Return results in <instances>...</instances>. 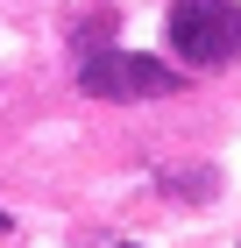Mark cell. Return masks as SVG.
<instances>
[{"label": "cell", "instance_id": "6da1fadb", "mask_svg": "<svg viewBox=\"0 0 241 248\" xmlns=\"http://www.w3.org/2000/svg\"><path fill=\"white\" fill-rule=\"evenodd\" d=\"M163 29L185 64H234L241 57V0H170Z\"/></svg>", "mask_w": 241, "mask_h": 248}, {"label": "cell", "instance_id": "7a4b0ae2", "mask_svg": "<svg viewBox=\"0 0 241 248\" xmlns=\"http://www.w3.org/2000/svg\"><path fill=\"white\" fill-rule=\"evenodd\" d=\"M78 85L93 99H163L177 93V71H163V57H142V50H99L78 64Z\"/></svg>", "mask_w": 241, "mask_h": 248}, {"label": "cell", "instance_id": "3957f363", "mask_svg": "<svg viewBox=\"0 0 241 248\" xmlns=\"http://www.w3.org/2000/svg\"><path fill=\"white\" fill-rule=\"evenodd\" d=\"M156 185H170L177 199H206V185H213V170H177V177H156Z\"/></svg>", "mask_w": 241, "mask_h": 248}, {"label": "cell", "instance_id": "277c9868", "mask_svg": "<svg viewBox=\"0 0 241 248\" xmlns=\"http://www.w3.org/2000/svg\"><path fill=\"white\" fill-rule=\"evenodd\" d=\"M0 234H7V213H0Z\"/></svg>", "mask_w": 241, "mask_h": 248}, {"label": "cell", "instance_id": "5b68a950", "mask_svg": "<svg viewBox=\"0 0 241 248\" xmlns=\"http://www.w3.org/2000/svg\"><path fill=\"white\" fill-rule=\"evenodd\" d=\"M121 248H135V241H121Z\"/></svg>", "mask_w": 241, "mask_h": 248}]
</instances>
